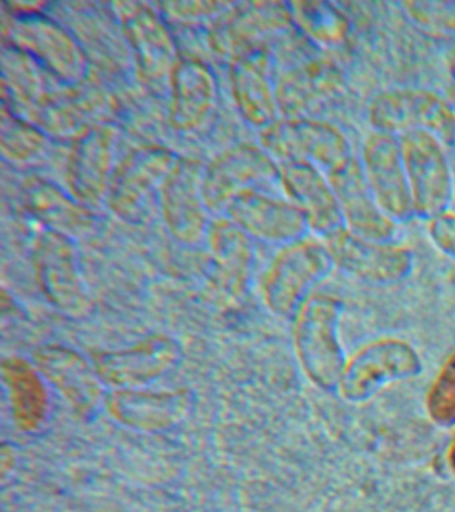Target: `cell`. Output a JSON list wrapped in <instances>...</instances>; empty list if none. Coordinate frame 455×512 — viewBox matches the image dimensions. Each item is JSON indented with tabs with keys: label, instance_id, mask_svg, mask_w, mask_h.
Masks as SVG:
<instances>
[{
	"label": "cell",
	"instance_id": "obj_14",
	"mask_svg": "<svg viewBox=\"0 0 455 512\" xmlns=\"http://www.w3.org/2000/svg\"><path fill=\"white\" fill-rule=\"evenodd\" d=\"M205 171L194 162H179L163 187L161 208L167 226L185 243L201 242L210 230L203 196Z\"/></svg>",
	"mask_w": 455,
	"mask_h": 512
},
{
	"label": "cell",
	"instance_id": "obj_22",
	"mask_svg": "<svg viewBox=\"0 0 455 512\" xmlns=\"http://www.w3.org/2000/svg\"><path fill=\"white\" fill-rule=\"evenodd\" d=\"M113 414L123 423L138 428H165L181 419L187 408V399L179 394L119 391L110 398Z\"/></svg>",
	"mask_w": 455,
	"mask_h": 512
},
{
	"label": "cell",
	"instance_id": "obj_9",
	"mask_svg": "<svg viewBox=\"0 0 455 512\" xmlns=\"http://www.w3.org/2000/svg\"><path fill=\"white\" fill-rule=\"evenodd\" d=\"M345 90L337 64L325 58L302 60L275 79L279 112L285 119L314 118Z\"/></svg>",
	"mask_w": 455,
	"mask_h": 512
},
{
	"label": "cell",
	"instance_id": "obj_6",
	"mask_svg": "<svg viewBox=\"0 0 455 512\" xmlns=\"http://www.w3.org/2000/svg\"><path fill=\"white\" fill-rule=\"evenodd\" d=\"M11 39L43 70L63 83H78L87 71L85 51L61 24L39 15H26L14 23Z\"/></svg>",
	"mask_w": 455,
	"mask_h": 512
},
{
	"label": "cell",
	"instance_id": "obj_12",
	"mask_svg": "<svg viewBox=\"0 0 455 512\" xmlns=\"http://www.w3.org/2000/svg\"><path fill=\"white\" fill-rule=\"evenodd\" d=\"M327 178L337 194L346 230L373 242L389 243L393 239L397 223L383 212L371 194L358 158Z\"/></svg>",
	"mask_w": 455,
	"mask_h": 512
},
{
	"label": "cell",
	"instance_id": "obj_18",
	"mask_svg": "<svg viewBox=\"0 0 455 512\" xmlns=\"http://www.w3.org/2000/svg\"><path fill=\"white\" fill-rule=\"evenodd\" d=\"M231 76L239 110L251 124L267 128L278 122L273 63L265 50L239 55Z\"/></svg>",
	"mask_w": 455,
	"mask_h": 512
},
{
	"label": "cell",
	"instance_id": "obj_1",
	"mask_svg": "<svg viewBox=\"0 0 455 512\" xmlns=\"http://www.w3.org/2000/svg\"><path fill=\"white\" fill-rule=\"evenodd\" d=\"M369 120L383 134L399 138L409 132H426L446 148L455 147V110L434 91L397 88L379 92L369 104Z\"/></svg>",
	"mask_w": 455,
	"mask_h": 512
},
{
	"label": "cell",
	"instance_id": "obj_19",
	"mask_svg": "<svg viewBox=\"0 0 455 512\" xmlns=\"http://www.w3.org/2000/svg\"><path fill=\"white\" fill-rule=\"evenodd\" d=\"M171 122L190 131L205 123L217 102L213 72L198 60L178 63L171 78Z\"/></svg>",
	"mask_w": 455,
	"mask_h": 512
},
{
	"label": "cell",
	"instance_id": "obj_17",
	"mask_svg": "<svg viewBox=\"0 0 455 512\" xmlns=\"http://www.w3.org/2000/svg\"><path fill=\"white\" fill-rule=\"evenodd\" d=\"M327 248L334 262L361 278L391 282L410 270V254L403 248L363 239L346 228L327 238Z\"/></svg>",
	"mask_w": 455,
	"mask_h": 512
},
{
	"label": "cell",
	"instance_id": "obj_16",
	"mask_svg": "<svg viewBox=\"0 0 455 512\" xmlns=\"http://www.w3.org/2000/svg\"><path fill=\"white\" fill-rule=\"evenodd\" d=\"M37 271L47 298L63 311L78 315L89 308L75 251L65 235L49 232L42 236L37 248Z\"/></svg>",
	"mask_w": 455,
	"mask_h": 512
},
{
	"label": "cell",
	"instance_id": "obj_28",
	"mask_svg": "<svg viewBox=\"0 0 455 512\" xmlns=\"http://www.w3.org/2000/svg\"><path fill=\"white\" fill-rule=\"evenodd\" d=\"M405 14L419 27L441 34L455 35V0H429L401 4Z\"/></svg>",
	"mask_w": 455,
	"mask_h": 512
},
{
	"label": "cell",
	"instance_id": "obj_29",
	"mask_svg": "<svg viewBox=\"0 0 455 512\" xmlns=\"http://www.w3.org/2000/svg\"><path fill=\"white\" fill-rule=\"evenodd\" d=\"M429 234L442 251L455 258V212L447 211L429 220Z\"/></svg>",
	"mask_w": 455,
	"mask_h": 512
},
{
	"label": "cell",
	"instance_id": "obj_30",
	"mask_svg": "<svg viewBox=\"0 0 455 512\" xmlns=\"http://www.w3.org/2000/svg\"><path fill=\"white\" fill-rule=\"evenodd\" d=\"M447 100H449L451 106H453L455 110V79L454 82L450 84L449 88H447Z\"/></svg>",
	"mask_w": 455,
	"mask_h": 512
},
{
	"label": "cell",
	"instance_id": "obj_27",
	"mask_svg": "<svg viewBox=\"0 0 455 512\" xmlns=\"http://www.w3.org/2000/svg\"><path fill=\"white\" fill-rule=\"evenodd\" d=\"M3 152L15 162H34L45 155L49 142L34 127L23 124L21 120L10 119L3 122Z\"/></svg>",
	"mask_w": 455,
	"mask_h": 512
},
{
	"label": "cell",
	"instance_id": "obj_11",
	"mask_svg": "<svg viewBox=\"0 0 455 512\" xmlns=\"http://www.w3.org/2000/svg\"><path fill=\"white\" fill-rule=\"evenodd\" d=\"M281 184L290 202L305 215L310 230L326 239L345 230L337 194L325 172L306 163H285Z\"/></svg>",
	"mask_w": 455,
	"mask_h": 512
},
{
	"label": "cell",
	"instance_id": "obj_21",
	"mask_svg": "<svg viewBox=\"0 0 455 512\" xmlns=\"http://www.w3.org/2000/svg\"><path fill=\"white\" fill-rule=\"evenodd\" d=\"M37 362L43 374L79 411L90 412L98 406L102 396L101 383L81 356L67 348L47 347L38 352Z\"/></svg>",
	"mask_w": 455,
	"mask_h": 512
},
{
	"label": "cell",
	"instance_id": "obj_7",
	"mask_svg": "<svg viewBox=\"0 0 455 512\" xmlns=\"http://www.w3.org/2000/svg\"><path fill=\"white\" fill-rule=\"evenodd\" d=\"M363 176L379 207L395 223L414 218L409 182L397 136L373 132L362 147Z\"/></svg>",
	"mask_w": 455,
	"mask_h": 512
},
{
	"label": "cell",
	"instance_id": "obj_26",
	"mask_svg": "<svg viewBox=\"0 0 455 512\" xmlns=\"http://www.w3.org/2000/svg\"><path fill=\"white\" fill-rule=\"evenodd\" d=\"M26 188L27 206L46 222L55 228V232L65 235V232H77L90 224L89 212L81 204H75L67 199L62 191L55 190L42 180H33Z\"/></svg>",
	"mask_w": 455,
	"mask_h": 512
},
{
	"label": "cell",
	"instance_id": "obj_31",
	"mask_svg": "<svg viewBox=\"0 0 455 512\" xmlns=\"http://www.w3.org/2000/svg\"><path fill=\"white\" fill-rule=\"evenodd\" d=\"M449 67L451 72H453L455 79V44L453 47H451V50L449 52Z\"/></svg>",
	"mask_w": 455,
	"mask_h": 512
},
{
	"label": "cell",
	"instance_id": "obj_13",
	"mask_svg": "<svg viewBox=\"0 0 455 512\" xmlns=\"http://www.w3.org/2000/svg\"><path fill=\"white\" fill-rule=\"evenodd\" d=\"M115 132L98 126L79 138L69 163L67 179L78 203L99 206L109 195L114 172Z\"/></svg>",
	"mask_w": 455,
	"mask_h": 512
},
{
	"label": "cell",
	"instance_id": "obj_15",
	"mask_svg": "<svg viewBox=\"0 0 455 512\" xmlns=\"http://www.w3.org/2000/svg\"><path fill=\"white\" fill-rule=\"evenodd\" d=\"M121 14L127 42L134 47L145 79L154 84L171 83L175 67V46L165 23L146 4H123Z\"/></svg>",
	"mask_w": 455,
	"mask_h": 512
},
{
	"label": "cell",
	"instance_id": "obj_20",
	"mask_svg": "<svg viewBox=\"0 0 455 512\" xmlns=\"http://www.w3.org/2000/svg\"><path fill=\"white\" fill-rule=\"evenodd\" d=\"M178 347L165 336H153L130 350L107 352L98 358L99 376L106 382L133 386L157 378L177 360Z\"/></svg>",
	"mask_w": 455,
	"mask_h": 512
},
{
	"label": "cell",
	"instance_id": "obj_23",
	"mask_svg": "<svg viewBox=\"0 0 455 512\" xmlns=\"http://www.w3.org/2000/svg\"><path fill=\"white\" fill-rule=\"evenodd\" d=\"M293 15L289 4L261 3L254 4V8L243 11L242 15L223 24L219 35V47L251 46L250 42H258L262 36L283 31L293 24Z\"/></svg>",
	"mask_w": 455,
	"mask_h": 512
},
{
	"label": "cell",
	"instance_id": "obj_8",
	"mask_svg": "<svg viewBox=\"0 0 455 512\" xmlns=\"http://www.w3.org/2000/svg\"><path fill=\"white\" fill-rule=\"evenodd\" d=\"M329 248L310 239L287 244L267 271L263 291L269 306L289 312L318 280L325 278L333 264Z\"/></svg>",
	"mask_w": 455,
	"mask_h": 512
},
{
	"label": "cell",
	"instance_id": "obj_24",
	"mask_svg": "<svg viewBox=\"0 0 455 512\" xmlns=\"http://www.w3.org/2000/svg\"><path fill=\"white\" fill-rule=\"evenodd\" d=\"M293 22L310 40L325 48L342 46L349 38V18L329 2H297L289 4Z\"/></svg>",
	"mask_w": 455,
	"mask_h": 512
},
{
	"label": "cell",
	"instance_id": "obj_10",
	"mask_svg": "<svg viewBox=\"0 0 455 512\" xmlns=\"http://www.w3.org/2000/svg\"><path fill=\"white\" fill-rule=\"evenodd\" d=\"M227 211L246 234L266 242L290 244L305 239L310 231L305 215L297 206L262 191L239 195Z\"/></svg>",
	"mask_w": 455,
	"mask_h": 512
},
{
	"label": "cell",
	"instance_id": "obj_5",
	"mask_svg": "<svg viewBox=\"0 0 455 512\" xmlns=\"http://www.w3.org/2000/svg\"><path fill=\"white\" fill-rule=\"evenodd\" d=\"M281 183V167L269 152L241 146L219 156L205 171L203 196L210 211L227 210L239 195Z\"/></svg>",
	"mask_w": 455,
	"mask_h": 512
},
{
	"label": "cell",
	"instance_id": "obj_3",
	"mask_svg": "<svg viewBox=\"0 0 455 512\" xmlns=\"http://www.w3.org/2000/svg\"><path fill=\"white\" fill-rule=\"evenodd\" d=\"M414 216L429 220L449 211L454 196L453 172L445 146L426 132L399 136Z\"/></svg>",
	"mask_w": 455,
	"mask_h": 512
},
{
	"label": "cell",
	"instance_id": "obj_4",
	"mask_svg": "<svg viewBox=\"0 0 455 512\" xmlns=\"http://www.w3.org/2000/svg\"><path fill=\"white\" fill-rule=\"evenodd\" d=\"M181 160L163 148H147L129 156L114 171L109 191L111 207L127 220L153 214L163 187Z\"/></svg>",
	"mask_w": 455,
	"mask_h": 512
},
{
	"label": "cell",
	"instance_id": "obj_25",
	"mask_svg": "<svg viewBox=\"0 0 455 512\" xmlns=\"http://www.w3.org/2000/svg\"><path fill=\"white\" fill-rule=\"evenodd\" d=\"M3 372L10 386L15 418L19 426L33 430L46 415L47 398L41 379L38 378L37 372L22 360L5 362Z\"/></svg>",
	"mask_w": 455,
	"mask_h": 512
},
{
	"label": "cell",
	"instance_id": "obj_2",
	"mask_svg": "<svg viewBox=\"0 0 455 512\" xmlns=\"http://www.w3.org/2000/svg\"><path fill=\"white\" fill-rule=\"evenodd\" d=\"M263 146L271 158L306 163L330 175L357 158L353 147L334 124L315 118L278 120L265 128Z\"/></svg>",
	"mask_w": 455,
	"mask_h": 512
}]
</instances>
